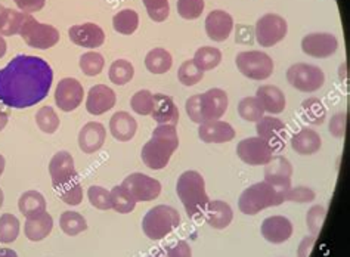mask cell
Returning <instances> with one entry per match:
<instances>
[{
    "label": "cell",
    "instance_id": "46",
    "mask_svg": "<svg viewBox=\"0 0 350 257\" xmlns=\"http://www.w3.org/2000/svg\"><path fill=\"white\" fill-rule=\"evenodd\" d=\"M148 16L154 23H163L170 14L169 0H142Z\"/></svg>",
    "mask_w": 350,
    "mask_h": 257
},
{
    "label": "cell",
    "instance_id": "35",
    "mask_svg": "<svg viewBox=\"0 0 350 257\" xmlns=\"http://www.w3.org/2000/svg\"><path fill=\"white\" fill-rule=\"evenodd\" d=\"M194 62L197 67L202 71L215 70L220 62H222V52L217 48H211V46H202L194 55Z\"/></svg>",
    "mask_w": 350,
    "mask_h": 257
},
{
    "label": "cell",
    "instance_id": "8",
    "mask_svg": "<svg viewBox=\"0 0 350 257\" xmlns=\"http://www.w3.org/2000/svg\"><path fill=\"white\" fill-rule=\"evenodd\" d=\"M237 68L250 80H266L273 75V59L260 51L239 52L235 58Z\"/></svg>",
    "mask_w": 350,
    "mask_h": 257
},
{
    "label": "cell",
    "instance_id": "11",
    "mask_svg": "<svg viewBox=\"0 0 350 257\" xmlns=\"http://www.w3.org/2000/svg\"><path fill=\"white\" fill-rule=\"evenodd\" d=\"M229 105L228 94L224 89L213 87L208 89L204 94L198 95V107H200V118L201 124L220 120L224 117Z\"/></svg>",
    "mask_w": 350,
    "mask_h": 257
},
{
    "label": "cell",
    "instance_id": "22",
    "mask_svg": "<svg viewBox=\"0 0 350 257\" xmlns=\"http://www.w3.org/2000/svg\"><path fill=\"white\" fill-rule=\"evenodd\" d=\"M198 137L204 144H226L235 137V128L222 120L202 123L198 127Z\"/></svg>",
    "mask_w": 350,
    "mask_h": 257
},
{
    "label": "cell",
    "instance_id": "28",
    "mask_svg": "<svg viewBox=\"0 0 350 257\" xmlns=\"http://www.w3.org/2000/svg\"><path fill=\"white\" fill-rule=\"evenodd\" d=\"M290 144L291 148L297 154L313 155L321 150L322 139L315 131H312V128H301L296 135H293Z\"/></svg>",
    "mask_w": 350,
    "mask_h": 257
},
{
    "label": "cell",
    "instance_id": "25",
    "mask_svg": "<svg viewBox=\"0 0 350 257\" xmlns=\"http://www.w3.org/2000/svg\"><path fill=\"white\" fill-rule=\"evenodd\" d=\"M256 98L259 99L265 113L272 114H281L285 107H287V100H285L284 92L273 85H263L256 90Z\"/></svg>",
    "mask_w": 350,
    "mask_h": 257
},
{
    "label": "cell",
    "instance_id": "44",
    "mask_svg": "<svg viewBox=\"0 0 350 257\" xmlns=\"http://www.w3.org/2000/svg\"><path fill=\"white\" fill-rule=\"evenodd\" d=\"M131 107L136 114L151 116L152 108H154V95L146 89L136 92L131 99Z\"/></svg>",
    "mask_w": 350,
    "mask_h": 257
},
{
    "label": "cell",
    "instance_id": "51",
    "mask_svg": "<svg viewBox=\"0 0 350 257\" xmlns=\"http://www.w3.org/2000/svg\"><path fill=\"white\" fill-rule=\"evenodd\" d=\"M165 257H192V250L191 245L187 241H178L172 245H169L167 249L164 250Z\"/></svg>",
    "mask_w": 350,
    "mask_h": 257
},
{
    "label": "cell",
    "instance_id": "31",
    "mask_svg": "<svg viewBox=\"0 0 350 257\" xmlns=\"http://www.w3.org/2000/svg\"><path fill=\"white\" fill-rule=\"evenodd\" d=\"M18 207L25 217H34L46 212V200L38 191H27L20 197Z\"/></svg>",
    "mask_w": 350,
    "mask_h": 257
},
{
    "label": "cell",
    "instance_id": "26",
    "mask_svg": "<svg viewBox=\"0 0 350 257\" xmlns=\"http://www.w3.org/2000/svg\"><path fill=\"white\" fill-rule=\"evenodd\" d=\"M204 215H206L207 224L215 229L228 228L229 225H231L232 219H234V212H232L231 206L220 200L208 201Z\"/></svg>",
    "mask_w": 350,
    "mask_h": 257
},
{
    "label": "cell",
    "instance_id": "55",
    "mask_svg": "<svg viewBox=\"0 0 350 257\" xmlns=\"http://www.w3.org/2000/svg\"><path fill=\"white\" fill-rule=\"evenodd\" d=\"M6 124H8V114L5 111H2V109H0V132L3 131V128L6 127Z\"/></svg>",
    "mask_w": 350,
    "mask_h": 257
},
{
    "label": "cell",
    "instance_id": "24",
    "mask_svg": "<svg viewBox=\"0 0 350 257\" xmlns=\"http://www.w3.org/2000/svg\"><path fill=\"white\" fill-rule=\"evenodd\" d=\"M151 116L159 124L176 126L179 122V109L176 104L170 96L164 94L154 95V108Z\"/></svg>",
    "mask_w": 350,
    "mask_h": 257
},
{
    "label": "cell",
    "instance_id": "50",
    "mask_svg": "<svg viewBox=\"0 0 350 257\" xmlns=\"http://www.w3.org/2000/svg\"><path fill=\"white\" fill-rule=\"evenodd\" d=\"M346 124H347V114L346 113H337L336 116L331 117L329 122V133L337 139H342L346 135Z\"/></svg>",
    "mask_w": 350,
    "mask_h": 257
},
{
    "label": "cell",
    "instance_id": "17",
    "mask_svg": "<svg viewBox=\"0 0 350 257\" xmlns=\"http://www.w3.org/2000/svg\"><path fill=\"white\" fill-rule=\"evenodd\" d=\"M257 136L269 144L271 148L275 151H281L285 146V137H287V126L280 118L272 116H263L256 123Z\"/></svg>",
    "mask_w": 350,
    "mask_h": 257
},
{
    "label": "cell",
    "instance_id": "10",
    "mask_svg": "<svg viewBox=\"0 0 350 257\" xmlns=\"http://www.w3.org/2000/svg\"><path fill=\"white\" fill-rule=\"evenodd\" d=\"M288 24L278 14H266L259 18L254 27V38L263 48H272L285 39Z\"/></svg>",
    "mask_w": 350,
    "mask_h": 257
},
{
    "label": "cell",
    "instance_id": "23",
    "mask_svg": "<svg viewBox=\"0 0 350 257\" xmlns=\"http://www.w3.org/2000/svg\"><path fill=\"white\" fill-rule=\"evenodd\" d=\"M105 137H107L105 127L98 122H90L83 126V128L79 133L80 150L86 154H94L103 148Z\"/></svg>",
    "mask_w": 350,
    "mask_h": 257
},
{
    "label": "cell",
    "instance_id": "40",
    "mask_svg": "<svg viewBox=\"0 0 350 257\" xmlns=\"http://www.w3.org/2000/svg\"><path fill=\"white\" fill-rule=\"evenodd\" d=\"M36 123H38L39 128L43 133L52 135L59 128V117L55 113L52 107H42L38 114H36Z\"/></svg>",
    "mask_w": 350,
    "mask_h": 257
},
{
    "label": "cell",
    "instance_id": "60",
    "mask_svg": "<svg viewBox=\"0 0 350 257\" xmlns=\"http://www.w3.org/2000/svg\"><path fill=\"white\" fill-rule=\"evenodd\" d=\"M151 257H165V254H164V252H157V253H154V256H151Z\"/></svg>",
    "mask_w": 350,
    "mask_h": 257
},
{
    "label": "cell",
    "instance_id": "38",
    "mask_svg": "<svg viewBox=\"0 0 350 257\" xmlns=\"http://www.w3.org/2000/svg\"><path fill=\"white\" fill-rule=\"evenodd\" d=\"M59 225L62 231L70 236H76L88 229L86 219L77 212H64L59 219Z\"/></svg>",
    "mask_w": 350,
    "mask_h": 257
},
{
    "label": "cell",
    "instance_id": "14",
    "mask_svg": "<svg viewBox=\"0 0 350 257\" xmlns=\"http://www.w3.org/2000/svg\"><path fill=\"white\" fill-rule=\"evenodd\" d=\"M83 96H85V89L77 79L71 77L62 79L55 90V103L66 113L77 109L83 103Z\"/></svg>",
    "mask_w": 350,
    "mask_h": 257
},
{
    "label": "cell",
    "instance_id": "4",
    "mask_svg": "<svg viewBox=\"0 0 350 257\" xmlns=\"http://www.w3.org/2000/svg\"><path fill=\"white\" fill-rule=\"evenodd\" d=\"M176 192L189 217L196 219L204 215L210 200L206 192V182L201 173L197 170L183 172L178 179Z\"/></svg>",
    "mask_w": 350,
    "mask_h": 257
},
{
    "label": "cell",
    "instance_id": "37",
    "mask_svg": "<svg viewBox=\"0 0 350 257\" xmlns=\"http://www.w3.org/2000/svg\"><path fill=\"white\" fill-rule=\"evenodd\" d=\"M135 76V68L126 59H117L109 67V80L117 86H124Z\"/></svg>",
    "mask_w": 350,
    "mask_h": 257
},
{
    "label": "cell",
    "instance_id": "29",
    "mask_svg": "<svg viewBox=\"0 0 350 257\" xmlns=\"http://www.w3.org/2000/svg\"><path fill=\"white\" fill-rule=\"evenodd\" d=\"M52 229H53V219L48 212L34 217H27V222L24 225L25 236L34 243L44 240V238L52 232Z\"/></svg>",
    "mask_w": 350,
    "mask_h": 257
},
{
    "label": "cell",
    "instance_id": "21",
    "mask_svg": "<svg viewBox=\"0 0 350 257\" xmlns=\"http://www.w3.org/2000/svg\"><path fill=\"white\" fill-rule=\"evenodd\" d=\"M262 235L266 241L272 244H282L288 241L293 235V224L284 216L266 217L262 224Z\"/></svg>",
    "mask_w": 350,
    "mask_h": 257
},
{
    "label": "cell",
    "instance_id": "53",
    "mask_svg": "<svg viewBox=\"0 0 350 257\" xmlns=\"http://www.w3.org/2000/svg\"><path fill=\"white\" fill-rule=\"evenodd\" d=\"M253 29L250 25H238L237 27V42L238 43H253Z\"/></svg>",
    "mask_w": 350,
    "mask_h": 257
},
{
    "label": "cell",
    "instance_id": "47",
    "mask_svg": "<svg viewBox=\"0 0 350 257\" xmlns=\"http://www.w3.org/2000/svg\"><path fill=\"white\" fill-rule=\"evenodd\" d=\"M88 197H89L90 204L99 210L113 208L111 194H109V191H107L103 187H98V185L90 187L88 191Z\"/></svg>",
    "mask_w": 350,
    "mask_h": 257
},
{
    "label": "cell",
    "instance_id": "3",
    "mask_svg": "<svg viewBox=\"0 0 350 257\" xmlns=\"http://www.w3.org/2000/svg\"><path fill=\"white\" fill-rule=\"evenodd\" d=\"M179 146V136L176 126L159 124L152 132L151 139L144 145L141 157L144 164L151 170H161L167 167L173 152Z\"/></svg>",
    "mask_w": 350,
    "mask_h": 257
},
{
    "label": "cell",
    "instance_id": "6",
    "mask_svg": "<svg viewBox=\"0 0 350 257\" xmlns=\"http://www.w3.org/2000/svg\"><path fill=\"white\" fill-rule=\"evenodd\" d=\"M180 225V215L170 206H155L142 220L145 235L154 241H160Z\"/></svg>",
    "mask_w": 350,
    "mask_h": 257
},
{
    "label": "cell",
    "instance_id": "54",
    "mask_svg": "<svg viewBox=\"0 0 350 257\" xmlns=\"http://www.w3.org/2000/svg\"><path fill=\"white\" fill-rule=\"evenodd\" d=\"M317 243V236L315 235H310V236H306L303 238L299 249H297V257H309L313 245H315Z\"/></svg>",
    "mask_w": 350,
    "mask_h": 257
},
{
    "label": "cell",
    "instance_id": "7",
    "mask_svg": "<svg viewBox=\"0 0 350 257\" xmlns=\"http://www.w3.org/2000/svg\"><path fill=\"white\" fill-rule=\"evenodd\" d=\"M20 36L27 44L40 51L51 49L59 42V31L53 25L42 24L30 14L25 15Z\"/></svg>",
    "mask_w": 350,
    "mask_h": 257
},
{
    "label": "cell",
    "instance_id": "5",
    "mask_svg": "<svg viewBox=\"0 0 350 257\" xmlns=\"http://www.w3.org/2000/svg\"><path fill=\"white\" fill-rule=\"evenodd\" d=\"M285 197H287V192L276 189L271 183L262 180L243 192L238 206L244 215L254 216L265 208L281 206L285 201Z\"/></svg>",
    "mask_w": 350,
    "mask_h": 257
},
{
    "label": "cell",
    "instance_id": "43",
    "mask_svg": "<svg viewBox=\"0 0 350 257\" xmlns=\"http://www.w3.org/2000/svg\"><path fill=\"white\" fill-rule=\"evenodd\" d=\"M80 68L89 77H95L100 75V71L104 70L105 59L100 53L98 52H88L83 53L80 57Z\"/></svg>",
    "mask_w": 350,
    "mask_h": 257
},
{
    "label": "cell",
    "instance_id": "59",
    "mask_svg": "<svg viewBox=\"0 0 350 257\" xmlns=\"http://www.w3.org/2000/svg\"><path fill=\"white\" fill-rule=\"evenodd\" d=\"M3 200H5V195H3V191L0 189V208H2L3 206Z\"/></svg>",
    "mask_w": 350,
    "mask_h": 257
},
{
    "label": "cell",
    "instance_id": "1",
    "mask_svg": "<svg viewBox=\"0 0 350 257\" xmlns=\"http://www.w3.org/2000/svg\"><path fill=\"white\" fill-rule=\"evenodd\" d=\"M53 71L44 59L18 55L0 70V103L9 108H30L48 96Z\"/></svg>",
    "mask_w": 350,
    "mask_h": 257
},
{
    "label": "cell",
    "instance_id": "9",
    "mask_svg": "<svg viewBox=\"0 0 350 257\" xmlns=\"http://www.w3.org/2000/svg\"><path fill=\"white\" fill-rule=\"evenodd\" d=\"M287 81L300 92L312 94L319 90L325 83V75L319 67L312 64L299 62L287 70Z\"/></svg>",
    "mask_w": 350,
    "mask_h": 257
},
{
    "label": "cell",
    "instance_id": "56",
    "mask_svg": "<svg viewBox=\"0 0 350 257\" xmlns=\"http://www.w3.org/2000/svg\"><path fill=\"white\" fill-rule=\"evenodd\" d=\"M0 257H18V254L11 249H0Z\"/></svg>",
    "mask_w": 350,
    "mask_h": 257
},
{
    "label": "cell",
    "instance_id": "36",
    "mask_svg": "<svg viewBox=\"0 0 350 257\" xmlns=\"http://www.w3.org/2000/svg\"><path fill=\"white\" fill-rule=\"evenodd\" d=\"M301 113L305 122L315 126L324 123L327 117V109L318 98H309L306 100H303Z\"/></svg>",
    "mask_w": 350,
    "mask_h": 257
},
{
    "label": "cell",
    "instance_id": "32",
    "mask_svg": "<svg viewBox=\"0 0 350 257\" xmlns=\"http://www.w3.org/2000/svg\"><path fill=\"white\" fill-rule=\"evenodd\" d=\"M24 12H16L0 5V34L15 36L20 34L23 23L25 20Z\"/></svg>",
    "mask_w": 350,
    "mask_h": 257
},
{
    "label": "cell",
    "instance_id": "39",
    "mask_svg": "<svg viewBox=\"0 0 350 257\" xmlns=\"http://www.w3.org/2000/svg\"><path fill=\"white\" fill-rule=\"evenodd\" d=\"M109 194H111L113 208L116 210L117 213L127 215V213L133 212L135 206H136V201L122 185L114 187L111 191H109Z\"/></svg>",
    "mask_w": 350,
    "mask_h": 257
},
{
    "label": "cell",
    "instance_id": "48",
    "mask_svg": "<svg viewBox=\"0 0 350 257\" xmlns=\"http://www.w3.org/2000/svg\"><path fill=\"white\" fill-rule=\"evenodd\" d=\"M325 217H327L325 207H322V206L310 207V210L306 215V225H308V229L312 235L318 236V234L322 229V225H324V222H325Z\"/></svg>",
    "mask_w": 350,
    "mask_h": 257
},
{
    "label": "cell",
    "instance_id": "30",
    "mask_svg": "<svg viewBox=\"0 0 350 257\" xmlns=\"http://www.w3.org/2000/svg\"><path fill=\"white\" fill-rule=\"evenodd\" d=\"M173 66V58L169 51L155 48L148 52L145 58V67L152 75H165Z\"/></svg>",
    "mask_w": 350,
    "mask_h": 257
},
{
    "label": "cell",
    "instance_id": "41",
    "mask_svg": "<svg viewBox=\"0 0 350 257\" xmlns=\"http://www.w3.org/2000/svg\"><path fill=\"white\" fill-rule=\"evenodd\" d=\"M20 234V220L14 215L5 213L0 216V243L11 244Z\"/></svg>",
    "mask_w": 350,
    "mask_h": 257
},
{
    "label": "cell",
    "instance_id": "20",
    "mask_svg": "<svg viewBox=\"0 0 350 257\" xmlns=\"http://www.w3.org/2000/svg\"><path fill=\"white\" fill-rule=\"evenodd\" d=\"M116 92L105 85H96L90 87L88 99H86V109L92 116H103L109 109H113L116 105Z\"/></svg>",
    "mask_w": 350,
    "mask_h": 257
},
{
    "label": "cell",
    "instance_id": "19",
    "mask_svg": "<svg viewBox=\"0 0 350 257\" xmlns=\"http://www.w3.org/2000/svg\"><path fill=\"white\" fill-rule=\"evenodd\" d=\"M234 30V18L222 9L211 11L206 18V33L210 40L225 42Z\"/></svg>",
    "mask_w": 350,
    "mask_h": 257
},
{
    "label": "cell",
    "instance_id": "16",
    "mask_svg": "<svg viewBox=\"0 0 350 257\" xmlns=\"http://www.w3.org/2000/svg\"><path fill=\"white\" fill-rule=\"evenodd\" d=\"M291 176L293 166L291 163L282 157V155H275L265 164V180L271 183L276 189L288 192L291 189Z\"/></svg>",
    "mask_w": 350,
    "mask_h": 257
},
{
    "label": "cell",
    "instance_id": "34",
    "mask_svg": "<svg viewBox=\"0 0 350 257\" xmlns=\"http://www.w3.org/2000/svg\"><path fill=\"white\" fill-rule=\"evenodd\" d=\"M238 114L244 122L257 123L265 116V109L256 96H247L239 100Z\"/></svg>",
    "mask_w": 350,
    "mask_h": 257
},
{
    "label": "cell",
    "instance_id": "49",
    "mask_svg": "<svg viewBox=\"0 0 350 257\" xmlns=\"http://www.w3.org/2000/svg\"><path fill=\"white\" fill-rule=\"evenodd\" d=\"M317 198L315 191H312L308 187H297V188H291L287 192V197H285V201H293V203H310Z\"/></svg>",
    "mask_w": 350,
    "mask_h": 257
},
{
    "label": "cell",
    "instance_id": "15",
    "mask_svg": "<svg viewBox=\"0 0 350 257\" xmlns=\"http://www.w3.org/2000/svg\"><path fill=\"white\" fill-rule=\"evenodd\" d=\"M338 49V40L331 33H312L303 38L301 51L312 58L325 59Z\"/></svg>",
    "mask_w": 350,
    "mask_h": 257
},
{
    "label": "cell",
    "instance_id": "57",
    "mask_svg": "<svg viewBox=\"0 0 350 257\" xmlns=\"http://www.w3.org/2000/svg\"><path fill=\"white\" fill-rule=\"evenodd\" d=\"M5 53H6V42L2 38V34H0V58H3Z\"/></svg>",
    "mask_w": 350,
    "mask_h": 257
},
{
    "label": "cell",
    "instance_id": "45",
    "mask_svg": "<svg viewBox=\"0 0 350 257\" xmlns=\"http://www.w3.org/2000/svg\"><path fill=\"white\" fill-rule=\"evenodd\" d=\"M204 0H178V14L183 20H197L204 12Z\"/></svg>",
    "mask_w": 350,
    "mask_h": 257
},
{
    "label": "cell",
    "instance_id": "2",
    "mask_svg": "<svg viewBox=\"0 0 350 257\" xmlns=\"http://www.w3.org/2000/svg\"><path fill=\"white\" fill-rule=\"evenodd\" d=\"M49 174L53 189L68 206H79L83 200V188L75 159L67 151H59L49 163Z\"/></svg>",
    "mask_w": 350,
    "mask_h": 257
},
{
    "label": "cell",
    "instance_id": "52",
    "mask_svg": "<svg viewBox=\"0 0 350 257\" xmlns=\"http://www.w3.org/2000/svg\"><path fill=\"white\" fill-rule=\"evenodd\" d=\"M14 2L24 14H33V12L42 11L44 8L46 0H14Z\"/></svg>",
    "mask_w": 350,
    "mask_h": 257
},
{
    "label": "cell",
    "instance_id": "12",
    "mask_svg": "<svg viewBox=\"0 0 350 257\" xmlns=\"http://www.w3.org/2000/svg\"><path fill=\"white\" fill-rule=\"evenodd\" d=\"M237 155L248 166H265L273 157V150L262 137L252 136L238 144Z\"/></svg>",
    "mask_w": 350,
    "mask_h": 257
},
{
    "label": "cell",
    "instance_id": "33",
    "mask_svg": "<svg viewBox=\"0 0 350 257\" xmlns=\"http://www.w3.org/2000/svg\"><path fill=\"white\" fill-rule=\"evenodd\" d=\"M113 27L118 34L131 36L139 27V15L133 9H123L113 18Z\"/></svg>",
    "mask_w": 350,
    "mask_h": 257
},
{
    "label": "cell",
    "instance_id": "58",
    "mask_svg": "<svg viewBox=\"0 0 350 257\" xmlns=\"http://www.w3.org/2000/svg\"><path fill=\"white\" fill-rule=\"evenodd\" d=\"M5 164H6L5 157H3V155H0V176H2V173L5 170Z\"/></svg>",
    "mask_w": 350,
    "mask_h": 257
},
{
    "label": "cell",
    "instance_id": "13",
    "mask_svg": "<svg viewBox=\"0 0 350 257\" xmlns=\"http://www.w3.org/2000/svg\"><path fill=\"white\" fill-rule=\"evenodd\" d=\"M122 187L133 197L136 203L139 201H152L161 194V183L144 173H132L123 180Z\"/></svg>",
    "mask_w": 350,
    "mask_h": 257
},
{
    "label": "cell",
    "instance_id": "42",
    "mask_svg": "<svg viewBox=\"0 0 350 257\" xmlns=\"http://www.w3.org/2000/svg\"><path fill=\"white\" fill-rule=\"evenodd\" d=\"M202 77H204V71L197 67V64L194 62V59L185 61L179 67L178 79L183 86H188V87L196 86L202 80Z\"/></svg>",
    "mask_w": 350,
    "mask_h": 257
},
{
    "label": "cell",
    "instance_id": "18",
    "mask_svg": "<svg viewBox=\"0 0 350 257\" xmlns=\"http://www.w3.org/2000/svg\"><path fill=\"white\" fill-rule=\"evenodd\" d=\"M68 36L72 43L88 49H96L105 42L104 30L99 25L92 23L71 27L68 30Z\"/></svg>",
    "mask_w": 350,
    "mask_h": 257
},
{
    "label": "cell",
    "instance_id": "27",
    "mask_svg": "<svg viewBox=\"0 0 350 257\" xmlns=\"http://www.w3.org/2000/svg\"><path fill=\"white\" fill-rule=\"evenodd\" d=\"M109 131L114 136V139L120 142H129L133 139L137 131V123L135 118L126 113V111H118L111 117V122H109Z\"/></svg>",
    "mask_w": 350,
    "mask_h": 257
}]
</instances>
